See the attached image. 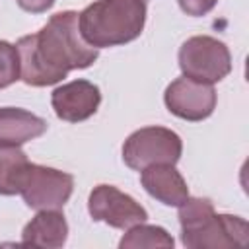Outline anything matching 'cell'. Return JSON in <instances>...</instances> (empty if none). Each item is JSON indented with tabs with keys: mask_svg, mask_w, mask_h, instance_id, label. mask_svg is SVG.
<instances>
[{
	"mask_svg": "<svg viewBox=\"0 0 249 249\" xmlns=\"http://www.w3.org/2000/svg\"><path fill=\"white\" fill-rule=\"evenodd\" d=\"M19 54V80L33 88L58 84L70 70L91 66L99 49L88 45L78 27V12L66 10L49 18L33 35L16 43Z\"/></svg>",
	"mask_w": 249,
	"mask_h": 249,
	"instance_id": "1",
	"label": "cell"
},
{
	"mask_svg": "<svg viewBox=\"0 0 249 249\" xmlns=\"http://www.w3.org/2000/svg\"><path fill=\"white\" fill-rule=\"evenodd\" d=\"M175 241L161 226H148V224H136L128 228V231L119 241L121 249H138V247H173Z\"/></svg>",
	"mask_w": 249,
	"mask_h": 249,
	"instance_id": "14",
	"label": "cell"
},
{
	"mask_svg": "<svg viewBox=\"0 0 249 249\" xmlns=\"http://www.w3.org/2000/svg\"><path fill=\"white\" fill-rule=\"evenodd\" d=\"M74 191V177L54 167L27 163L21 181L19 195L29 208L35 210H58L62 208Z\"/></svg>",
	"mask_w": 249,
	"mask_h": 249,
	"instance_id": "6",
	"label": "cell"
},
{
	"mask_svg": "<svg viewBox=\"0 0 249 249\" xmlns=\"http://www.w3.org/2000/svg\"><path fill=\"white\" fill-rule=\"evenodd\" d=\"M179 68L185 78L216 84L231 72V54L226 43L210 35H195L179 49Z\"/></svg>",
	"mask_w": 249,
	"mask_h": 249,
	"instance_id": "4",
	"label": "cell"
},
{
	"mask_svg": "<svg viewBox=\"0 0 249 249\" xmlns=\"http://www.w3.org/2000/svg\"><path fill=\"white\" fill-rule=\"evenodd\" d=\"M165 107L179 119L185 121H202L214 113L216 107V91L212 84L195 82L191 78L173 80L163 93Z\"/></svg>",
	"mask_w": 249,
	"mask_h": 249,
	"instance_id": "8",
	"label": "cell"
},
{
	"mask_svg": "<svg viewBox=\"0 0 249 249\" xmlns=\"http://www.w3.org/2000/svg\"><path fill=\"white\" fill-rule=\"evenodd\" d=\"M47 130V121L19 107H0V146H21Z\"/></svg>",
	"mask_w": 249,
	"mask_h": 249,
	"instance_id": "12",
	"label": "cell"
},
{
	"mask_svg": "<svg viewBox=\"0 0 249 249\" xmlns=\"http://www.w3.org/2000/svg\"><path fill=\"white\" fill-rule=\"evenodd\" d=\"M88 212L93 222H105L117 230H128L148 220L146 208L113 185H97L89 193Z\"/></svg>",
	"mask_w": 249,
	"mask_h": 249,
	"instance_id": "7",
	"label": "cell"
},
{
	"mask_svg": "<svg viewBox=\"0 0 249 249\" xmlns=\"http://www.w3.org/2000/svg\"><path fill=\"white\" fill-rule=\"evenodd\" d=\"M19 80V54L16 45L0 39V89Z\"/></svg>",
	"mask_w": 249,
	"mask_h": 249,
	"instance_id": "15",
	"label": "cell"
},
{
	"mask_svg": "<svg viewBox=\"0 0 249 249\" xmlns=\"http://www.w3.org/2000/svg\"><path fill=\"white\" fill-rule=\"evenodd\" d=\"M146 23L144 0H97L78 14L84 41L95 49L117 47L140 37Z\"/></svg>",
	"mask_w": 249,
	"mask_h": 249,
	"instance_id": "3",
	"label": "cell"
},
{
	"mask_svg": "<svg viewBox=\"0 0 249 249\" xmlns=\"http://www.w3.org/2000/svg\"><path fill=\"white\" fill-rule=\"evenodd\" d=\"M183 142L177 132L163 126H144L134 130L123 144V161L136 171L156 163H177Z\"/></svg>",
	"mask_w": 249,
	"mask_h": 249,
	"instance_id": "5",
	"label": "cell"
},
{
	"mask_svg": "<svg viewBox=\"0 0 249 249\" xmlns=\"http://www.w3.org/2000/svg\"><path fill=\"white\" fill-rule=\"evenodd\" d=\"M140 183L150 196L165 206H181L189 198V187L173 163H156L140 173Z\"/></svg>",
	"mask_w": 249,
	"mask_h": 249,
	"instance_id": "10",
	"label": "cell"
},
{
	"mask_svg": "<svg viewBox=\"0 0 249 249\" xmlns=\"http://www.w3.org/2000/svg\"><path fill=\"white\" fill-rule=\"evenodd\" d=\"M29 160L19 146H0V195H19V181Z\"/></svg>",
	"mask_w": 249,
	"mask_h": 249,
	"instance_id": "13",
	"label": "cell"
},
{
	"mask_svg": "<svg viewBox=\"0 0 249 249\" xmlns=\"http://www.w3.org/2000/svg\"><path fill=\"white\" fill-rule=\"evenodd\" d=\"M18 6L25 12H31V14H43L47 10H51L54 6L56 0H16Z\"/></svg>",
	"mask_w": 249,
	"mask_h": 249,
	"instance_id": "17",
	"label": "cell"
},
{
	"mask_svg": "<svg viewBox=\"0 0 249 249\" xmlns=\"http://www.w3.org/2000/svg\"><path fill=\"white\" fill-rule=\"evenodd\" d=\"M177 208L181 224V241L189 249L245 247L249 241L247 222L239 216L216 214L210 198L189 196Z\"/></svg>",
	"mask_w": 249,
	"mask_h": 249,
	"instance_id": "2",
	"label": "cell"
},
{
	"mask_svg": "<svg viewBox=\"0 0 249 249\" xmlns=\"http://www.w3.org/2000/svg\"><path fill=\"white\" fill-rule=\"evenodd\" d=\"M101 103V91L88 80H74L58 86L51 93V105L58 119L66 123H82L95 115Z\"/></svg>",
	"mask_w": 249,
	"mask_h": 249,
	"instance_id": "9",
	"label": "cell"
},
{
	"mask_svg": "<svg viewBox=\"0 0 249 249\" xmlns=\"http://www.w3.org/2000/svg\"><path fill=\"white\" fill-rule=\"evenodd\" d=\"M68 224L62 212L58 210H39L23 228L21 243L37 245L47 249H56L66 243Z\"/></svg>",
	"mask_w": 249,
	"mask_h": 249,
	"instance_id": "11",
	"label": "cell"
},
{
	"mask_svg": "<svg viewBox=\"0 0 249 249\" xmlns=\"http://www.w3.org/2000/svg\"><path fill=\"white\" fill-rule=\"evenodd\" d=\"M177 2H179V8L187 16L198 18V16H206L208 12H212L218 0H177Z\"/></svg>",
	"mask_w": 249,
	"mask_h": 249,
	"instance_id": "16",
	"label": "cell"
}]
</instances>
